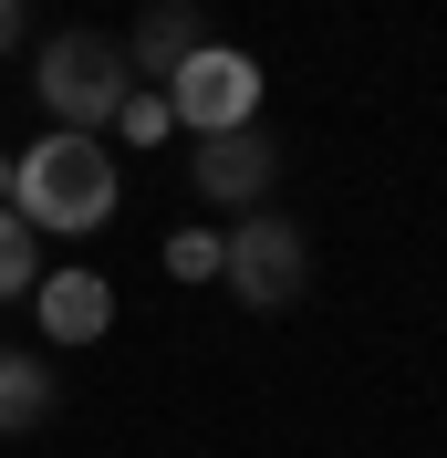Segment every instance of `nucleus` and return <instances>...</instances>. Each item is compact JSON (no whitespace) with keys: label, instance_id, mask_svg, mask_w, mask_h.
Segmentation results:
<instances>
[{"label":"nucleus","instance_id":"1","mask_svg":"<svg viewBox=\"0 0 447 458\" xmlns=\"http://www.w3.org/2000/svg\"><path fill=\"white\" fill-rule=\"evenodd\" d=\"M114 146L105 136H73V125H53V136H31L21 157H11V219L31 229H105L114 219Z\"/></svg>","mask_w":447,"mask_h":458},{"label":"nucleus","instance_id":"2","mask_svg":"<svg viewBox=\"0 0 447 458\" xmlns=\"http://www.w3.org/2000/svg\"><path fill=\"white\" fill-rule=\"evenodd\" d=\"M31 84H42V114H63L73 136H105L114 105H125V42H105V31H53L42 63H31Z\"/></svg>","mask_w":447,"mask_h":458},{"label":"nucleus","instance_id":"3","mask_svg":"<svg viewBox=\"0 0 447 458\" xmlns=\"http://www.w3.org/2000/svg\"><path fill=\"white\" fill-rule=\"evenodd\" d=\"M167 114L188 125V136H240V125L260 114V63L240 53V42H198V53L167 73Z\"/></svg>","mask_w":447,"mask_h":458},{"label":"nucleus","instance_id":"4","mask_svg":"<svg viewBox=\"0 0 447 458\" xmlns=\"http://www.w3.org/2000/svg\"><path fill=\"white\" fill-rule=\"evenodd\" d=\"M219 271H229V292H240V302L281 313V302L312 282V250H302V229L281 219V208H250V219L219 240Z\"/></svg>","mask_w":447,"mask_h":458},{"label":"nucleus","instance_id":"5","mask_svg":"<svg viewBox=\"0 0 447 458\" xmlns=\"http://www.w3.org/2000/svg\"><path fill=\"white\" fill-rule=\"evenodd\" d=\"M271 136L260 125H240V136H198V199H219V208H240L250 219L260 199H271Z\"/></svg>","mask_w":447,"mask_h":458},{"label":"nucleus","instance_id":"6","mask_svg":"<svg viewBox=\"0 0 447 458\" xmlns=\"http://www.w3.org/2000/svg\"><path fill=\"white\" fill-rule=\"evenodd\" d=\"M31 313H42V334H53V344H105L114 282H105V271H84V260H73V271H42V282H31Z\"/></svg>","mask_w":447,"mask_h":458},{"label":"nucleus","instance_id":"7","mask_svg":"<svg viewBox=\"0 0 447 458\" xmlns=\"http://www.w3.org/2000/svg\"><path fill=\"white\" fill-rule=\"evenodd\" d=\"M188 53H198V11H188V0H156V11L136 21V53H125V63H156V73H177Z\"/></svg>","mask_w":447,"mask_h":458},{"label":"nucleus","instance_id":"8","mask_svg":"<svg viewBox=\"0 0 447 458\" xmlns=\"http://www.w3.org/2000/svg\"><path fill=\"white\" fill-rule=\"evenodd\" d=\"M53 406V365H31V354H0V428H31Z\"/></svg>","mask_w":447,"mask_h":458},{"label":"nucleus","instance_id":"9","mask_svg":"<svg viewBox=\"0 0 447 458\" xmlns=\"http://www.w3.org/2000/svg\"><path fill=\"white\" fill-rule=\"evenodd\" d=\"M31 282H42V229L0 208V302H11V292H31Z\"/></svg>","mask_w":447,"mask_h":458},{"label":"nucleus","instance_id":"10","mask_svg":"<svg viewBox=\"0 0 447 458\" xmlns=\"http://www.w3.org/2000/svg\"><path fill=\"white\" fill-rule=\"evenodd\" d=\"M167 125H177L167 94H125V105H114V136L125 146H167Z\"/></svg>","mask_w":447,"mask_h":458},{"label":"nucleus","instance_id":"11","mask_svg":"<svg viewBox=\"0 0 447 458\" xmlns=\"http://www.w3.org/2000/svg\"><path fill=\"white\" fill-rule=\"evenodd\" d=\"M167 271H177V282H208V271H219V229H177V240H167Z\"/></svg>","mask_w":447,"mask_h":458},{"label":"nucleus","instance_id":"12","mask_svg":"<svg viewBox=\"0 0 447 458\" xmlns=\"http://www.w3.org/2000/svg\"><path fill=\"white\" fill-rule=\"evenodd\" d=\"M11 42H21V0H0V53H11Z\"/></svg>","mask_w":447,"mask_h":458},{"label":"nucleus","instance_id":"13","mask_svg":"<svg viewBox=\"0 0 447 458\" xmlns=\"http://www.w3.org/2000/svg\"><path fill=\"white\" fill-rule=\"evenodd\" d=\"M0 199H11V157H0Z\"/></svg>","mask_w":447,"mask_h":458}]
</instances>
